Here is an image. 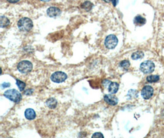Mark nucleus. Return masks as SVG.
<instances>
[{"mask_svg": "<svg viewBox=\"0 0 164 138\" xmlns=\"http://www.w3.org/2000/svg\"><path fill=\"white\" fill-rule=\"evenodd\" d=\"M4 96L15 103H20L22 98V95L20 93V92L15 89H10L6 91L4 93Z\"/></svg>", "mask_w": 164, "mask_h": 138, "instance_id": "obj_1", "label": "nucleus"}, {"mask_svg": "<svg viewBox=\"0 0 164 138\" xmlns=\"http://www.w3.org/2000/svg\"><path fill=\"white\" fill-rule=\"evenodd\" d=\"M18 28L22 31L27 32L30 31L33 27V23L31 20L27 17H23L21 18L18 22Z\"/></svg>", "mask_w": 164, "mask_h": 138, "instance_id": "obj_2", "label": "nucleus"}, {"mask_svg": "<svg viewBox=\"0 0 164 138\" xmlns=\"http://www.w3.org/2000/svg\"><path fill=\"white\" fill-rule=\"evenodd\" d=\"M17 69L20 73L22 74H28L33 69V64L27 60H23L20 62L17 65Z\"/></svg>", "mask_w": 164, "mask_h": 138, "instance_id": "obj_3", "label": "nucleus"}, {"mask_svg": "<svg viewBox=\"0 0 164 138\" xmlns=\"http://www.w3.org/2000/svg\"><path fill=\"white\" fill-rule=\"evenodd\" d=\"M155 65L151 61H145L140 65V70L145 74L151 73L154 70Z\"/></svg>", "mask_w": 164, "mask_h": 138, "instance_id": "obj_4", "label": "nucleus"}, {"mask_svg": "<svg viewBox=\"0 0 164 138\" xmlns=\"http://www.w3.org/2000/svg\"><path fill=\"white\" fill-rule=\"evenodd\" d=\"M118 43V39L114 35H110L108 36L104 41V45L108 49H114Z\"/></svg>", "mask_w": 164, "mask_h": 138, "instance_id": "obj_5", "label": "nucleus"}, {"mask_svg": "<svg viewBox=\"0 0 164 138\" xmlns=\"http://www.w3.org/2000/svg\"><path fill=\"white\" fill-rule=\"evenodd\" d=\"M67 79V75L63 72L57 71L52 74L50 79L52 82L55 83H62L63 82Z\"/></svg>", "mask_w": 164, "mask_h": 138, "instance_id": "obj_6", "label": "nucleus"}, {"mask_svg": "<svg viewBox=\"0 0 164 138\" xmlns=\"http://www.w3.org/2000/svg\"><path fill=\"white\" fill-rule=\"evenodd\" d=\"M153 93L154 90L153 87L149 86V85H146V86L144 87L141 90V96L144 99L148 100L153 96Z\"/></svg>", "mask_w": 164, "mask_h": 138, "instance_id": "obj_7", "label": "nucleus"}, {"mask_svg": "<svg viewBox=\"0 0 164 138\" xmlns=\"http://www.w3.org/2000/svg\"><path fill=\"white\" fill-rule=\"evenodd\" d=\"M104 100L107 104H110L111 106H115V105H116L118 103L117 98L113 95V94L104 95Z\"/></svg>", "mask_w": 164, "mask_h": 138, "instance_id": "obj_8", "label": "nucleus"}, {"mask_svg": "<svg viewBox=\"0 0 164 138\" xmlns=\"http://www.w3.org/2000/svg\"><path fill=\"white\" fill-rule=\"evenodd\" d=\"M48 15L50 17H57L61 14L60 9L56 7H50L47 10Z\"/></svg>", "mask_w": 164, "mask_h": 138, "instance_id": "obj_9", "label": "nucleus"}, {"mask_svg": "<svg viewBox=\"0 0 164 138\" xmlns=\"http://www.w3.org/2000/svg\"><path fill=\"white\" fill-rule=\"evenodd\" d=\"M25 117L28 120H34L36 117L35 111L31 108L26 109V110L25 111Z\"/></svg>", "mask_w": 164, "mask_h": 138, "instance_id": "obj_10", "label": "nucleus"}, {"mask_svg": "<svg viewBox=\"0 0 164 138\" xmlns=\"http://www.w3.org/2000/svg\"><path fill=\"white\" fill-rule=\"evenodd\" d=\"M119 85L117 82H111L108 87V91L111 94H115L119 90Z\"/></svg>", "mask_w": 164, "mask_h": 138, "instance_id": "obj_11", "label": "nucleus"}, {"mask_svg": "<svg viewBox=\"0 0 164 138\" xmlns=\"http://www.w3.org/2000/svg\"><path fill=\"white\" fill-rule=\"evenodd\" d=\"M45 104L50 109H55L57 106V101L54 98H50L45 102Z\"/></svg>", "mask_w": 164, "mask_h": 138, "instance_id": "obj_12", "label": "nucleus"}, {"mask_svg": "<svg viewBox=\"0 0 164 138\" xmlns=\"http://www.w3.org/2000/svg\"><path fill=\"white\" fill-rule=\"evenodd\" d=\"M133 22L137 26H142L146 23V19L141 16H137L135 17Z\"/></svg>", "mask_w": 164, "mask_h": 138, "instance_id": "obj_13", "label": "nucleus"}, {"mask_svg": "<svg viewBox=\"0 0 164 138\" xmlns=\"http://www.w3.org/2000/svg\"><path fill=\"white\" fill-rule=\"evenodd\" d=\"M10 24L9 20L4 16L1 17V28H5L7 27Z\"/></svg>", "mask_w": 164, "mask_h": 138, "instance_id": "obj_14", "label": "nucleus"}, {"mask_svg": "<svg viewBox=\"0 0 164 138\" xmlns=\"http://www.w3.org/2000/svg\"><path fill=\"white\" fill-rule=\"evenodd\" d=\"M144 57V53L141 51H137L133 53L132 55V58L133 60H138Z\"/></svg>", "mask_w": 164, "mask_h": 138, "instance_id": "obj_15", "label": "nucleus"}, {"mask_svg": "<svg viewBox=\"0 0 164 138\" xmlns=\"http://www.w3.org/2000/svg\"><path fill=\"white\" fill-rule=\"evenodd\" d=\"M81 7H82V9H85L87 11H90L92 9V8L93 4H92V3H91L90 1H86L82 4Z\"/></svg>", "mask_w": 164, "mask_h": 138, "instance_id": "obj_16", "label": "nucleus"}, {"mask_svg": "<svg viewBox=\"0 0 164 138\" xmlns=\"http://www.w3.org/2000/svg\"><path fill=\"white\" fill-rule=\"evenodd\" d=\"M159 80V77L157 75H152V76H149L147 77V81L149 82H157Z\"/></svg>", "mask_w": 164, "mask_h": 138, "instance_id": "obj_17", "label": "nucleus"}, {"mask_svg": "<svg viewBox=\"0 0 164 138\" xmlns=\"http://www.w3.org/2000/svg\"><path fill=\"white\" fill-rule=\"evenodd\" d=\"M16 84L18 86L20 91H23L25 88V86H26V84L25 82L21 81H20V80H18L17 79L16 80Z\"/></svg>", "mask_w": 164, "mask_h": 138, "instance_id": "obj_18", "label": "nucleus"}, {"mask_svg": "<svg viewBox=\"0 0 164 138\" xmlns=\"http://www.w3.org/2000/svg\"><path fill=\"white\" fill-rule=\"evenodd\" d=\"M130 62L128 60H124V61L121 62L120 63L121 67L122 68L126 69H127L130 67Z\"/></svg>", "mask_w": 164, "mask_h": 138, "instance_id": "obj_19", "label": "nucleus"}, {"mask_svg": "<svg viewBox=\"0 0 164 138\" xmlns=\"http://www.w3.org/2000/svg\"><path fill=\"white\" fill-rule=\"evenodd\" d=\"M92 137H104V136L101 133H98L97 132V133H94Z\"/></svg>", "mask_w": 164, "mask_h": 138, "instance_id": "obj_20", "label": "nucleus"}, {"mask_svg": "<svg viewBox=\"0 0 164 138\" xmlns=\"http://www.w3.org/2000/svg\"><path fill=\"white\" fill-rule=\"evenodd\" d=\"M11 86V84L10 83H3L1 84V87L2 88H7V87H9Z\"/></svg>", "mask_w": 164, "mask_h": 138, "instance_id": "obj_21", "label": "nucleus"}, {"mask_svg": "<svg viewBox=\"0 0 164 138\" xmlns=\"http://www.w3.org/2000/svg\"><path fill=\"white\" fill-rule=\"evenodd\" d=\"M110 1L112 2L114 6H116L118 2H119V0H110Z\"/></svg>", "mask_w": 164, "mask_h": 138, "instance_id": "obj_22", "label": "nucleus"}, {"mask_svg": "<svg viewBox=\"0 0 164 138\" xmlns=\"http://www.w3.org/2000/svg\"><path fill=\"white\" fill-rule=\"evenodd\" d=\"M7 1L11 3H16L18 2L20 0H7Z\"/></svg>", "mask_w": 164, "mask_h": 138, "instance_id": "obj_23", "label": "nucleus"}, {"mask_svg": "<svg viewBox=\"0 0 164 138\" xmlns=\"http://www.w3.org/2000/svg\"><path fill=\"white\" fill-rule=\"evenodd\" d=\"M41 1H44V2H48V1H49L50 0H41Z\"/></svg>", "mask_w": 164, "mask_h": 138, "instance_id": "obj_24", "label": "nucleus"}]
</instances>
